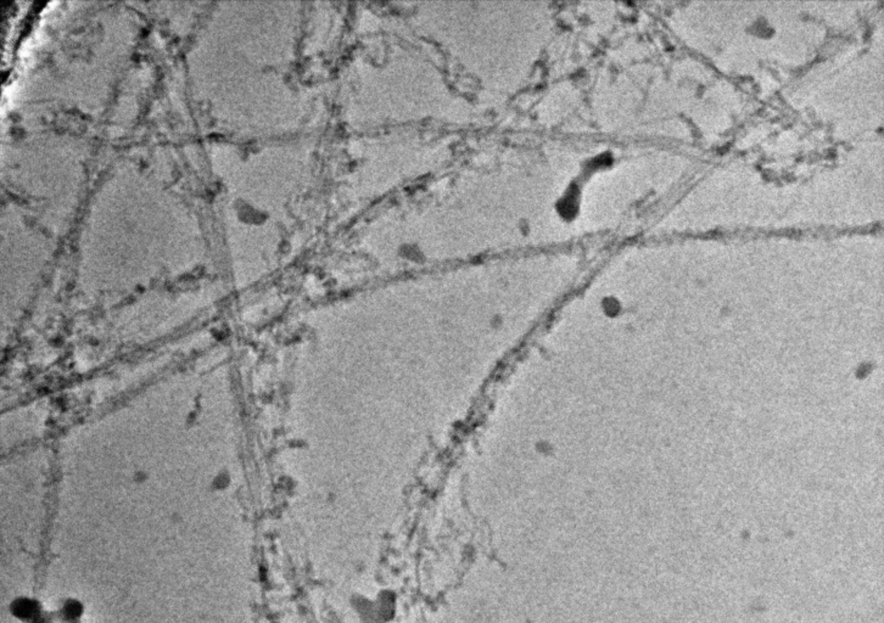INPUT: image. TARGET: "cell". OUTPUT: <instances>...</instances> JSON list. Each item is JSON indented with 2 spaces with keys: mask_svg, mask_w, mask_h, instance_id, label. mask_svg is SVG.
Returning <instances> with one entry per match:
<instances>
[{
  "mask_svg": "<svg viewBox=\"0 0 884 623\" xmlns=\"http://www.w3.org/2000/svg\"><path fill=\"white\" fill-rule=\"evenodd\" d=\"M376 603V619L378 623H386L394 619L396 615V603H398V597L393 591L390 589H384L376 594L374 598Z\"/></svg>",
  "mask_w": 884,
  "mask_h": 623,
  "instance_id": "cell-1",
  "label": "cell"
},
{
  "mask_svg": "<svg viewBox=\"0 0 884 623\" xmlns=\"http://www.w3.org/2000/svg\"><path fill=\"white\" fill-rule=\"evenodd\" d=\"M351 607L354 614L359 616L361 622L378 623L374 598L367 597L364 594H356L351 599Z\"/></svg>",
  "mask_w": 884,
  "mask_h": 623,
  "instance_id": "cell-2",
  "label": "cell"
}]
</instances>
